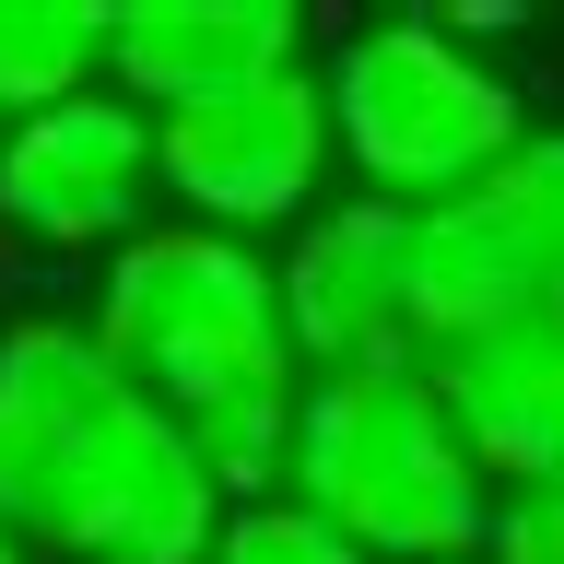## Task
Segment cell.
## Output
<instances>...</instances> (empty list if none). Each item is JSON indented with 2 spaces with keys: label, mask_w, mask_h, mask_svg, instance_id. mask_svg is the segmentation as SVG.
<instances>
[{
  "label": "cell",
  "mask_w": 564,
  "mask_h": 564,
  "mask_svg": "<svg viewBox=\"0 0 564 564\" xmlns=\"http://www.w3.org/2000/svg\"><path fill=\"white\" fill-rule=\"evenodd\" d=\"M224 494L83 317L0 329V529L35 564H200Z\"/></svg>",
  "instance_id": "6da1fadb"
},
{
  "label": "cell",
  "mask_w": 564,
  "mask_h": 564,
  "mask_svg": "<svg viewBox=\"0 0 564 564\" xmlns=\"http://www.w3.org/2000/svg\"><path fill=\"white\" fill-rule=\"evenodd\" d=\"M83 341L188 435L200 482L224 506L282 494V447H294V352H282V294L271 259L200 224H141L130 247H106Z\"/></svg>",
  "instance_id": "7a4b0ae2"
},
{
  "label": "cell",
  "mask_w": 564,
  "mask_h": 564,
  "mask_svg": "<svg viewBox=\"0 0 564 564\" xmlns=\"http://www.w3.org/2000/svg\"><path fill=\"white\" fill-rule=\"evenodd\" d=\"M282 494L317 506L365 564H458V553H482V518H494V494L458 458V423L435 400V377H423V352L294 388Z\"/></svg>",
  "instance_id": "3957f363"
},
{
  "label": "cell",
  "mask_w": 564,
  "mask_h": 564,
  "mask_svg": "<svg viewBox=\"0 0 564 564\" xmlns=\"http://www.w3.org/2000/svg\"><path fill=\"white\" fill-rule=\"evenodd\" d=\"M317 106H329V165L388 212H423L447 188H470L529 130V95L482 47H458L435 12L341 24L329 59H317Z\"/></svg>",
  "instance_id": "277c9868"
},
{
  "label": "cell",
  "mask_w": 564,
  "mask_h": 564,
  "mask_svg": "<svg viewBox=\"0 0 564 564\" xmlns=\"http://www.w3.org/2000/svg\"><path fill=\"white\" fill-rule=\"evenodd\" d=\"M506 317H564V130H518L470 188L412 212L423 352L506 329Z\"/></svg>",
  "instance_id": "5b68a950"
},
{
  "label": "cell",
  "mask_w": 564,
  "mask_h": 564,
  "mask_svg": "<svg viewBox=\"0 0 564 564\" xmlns=\"http://www.w3.org/2000/svg\"><path fill=\"white\" fill-rule=\"evenodd\" d=\"M153 130V200H176V224L200 236H294L317 200H329V106H317V59L271 70V83H236L212 106H176V118H141Z\"/></svg>",
  "instance_id": "8992f818"
},
{
  "label": "cell",
  "mask_w": 564,
  "mask_h": 564,
  "mask_svg": "<svg viewBox=\"0 0 564 564\" xmlns=\"http://www.w3.org/2000/svg\"><path fill=\"white\" fill-rule=\"evenodd\" d=\"M271 294H282V352L294 377H352V365H412L423 329H412V212L365 200H317L271 259Z\"/></svg>",
  "instance_id": "52a82bcc"
},
{
  "label": "cell",
  "mask_w": 564,
  "mask_h": 564,
  "mask_svg": "<svg viewBox=\"0 0 564 564\" xmlns=\"http://www.w3.org/2000/svg\"><path fill=\"white\" fill-rule=\"evenodd\" d=\"M153 224V130L106 95H59L35 118H0V236L106 259Z\"/></svg>",
  "instance_id": "ba28073f"
},
{
  "label": "cell",
  "mask_w": 564,
  "mask_h": 564,
  "mask_svg": "<svg viewBox=\"0 0 564 564\" xmlns=\"http://www.w3.org/2000/svg\"><path fill=\"white\" fill-rule=\"evenodd\" d=\"M423 377L458 423V458L482 470V494H564V317H506L470 341H435Z\"/></svg>",
  "instance_id": "9c48e42d"
},
{
  "label": "cell",
  "mask_w": 564,
  "mask_h": 564,
  "mask_svg": "<svg viewBox=\"0 0 564 564\" xmlns=\"http://www.w3.org/2000/svg\"><path fill=\"white\" fill-rule=\"evenodd\" d=\"M271 70H306V12H282V0H130V12H106V95L130 118H176V106H212L236 83H271Z\"/></svg>",
  "instance_id": "30bf717a"
},
{
  "label": "cell",
  "mask_w": 564,
  "mask_h": 564,
  "mask_svg": "<svg viewBox=\"0 0 564 564\" xmlns=\"http://www.w3.org/2000/svg\"><path fill=\"white\" fill-rule=\"evenodd\" d=\"M106 83V12L83 0H0V118H35Z\"/></svg>",
  "instance_id": "8fae6325"
},
{
  "label": "cell",
  "mask_w": 564,
  "mask_h": 564,
  "mask_svg": "<svg viewBox=\"0 0 564 564\" xmlns=\"http://www.w3.org/2000/svg\"><path fill=\"white\" fill-rule=\"evenodd\" d=\"M200 564H365V553H352L317 506H294V494H247V506L212 518V553Z\"/></svg>",
  "instance_id": "7c38bea8"
},
{
  "label": "cell",
  "mask_w": 564,
  "mask_h": 564,
  "mask_svg": "<svg viewBox=\"0 0 564 564\" xmlns=\"http://www.w3.org/2000/svg\"><path fill=\"white\" fill-rule=\"evenodd\" d=\"M482 564H564V494H506L482 518Z\"/></svg>",
  "instance_id": "4fadbf2b"
},
{
  "label": "cell",
  "mask_w": 564,
  "mask_h": 564,
  "mask_svg": "<svg viewBox=\"0 0 564 564\" xmlns=\"http://www.w3.org/2000/svg\"><path fill=\"white\" fill-rule=\"evenodd\" d=\"M0 564H35V553H24V541H12V529H0Z\"/></svg>",
  "instance_id": "5bb4252c"
},
{
  "label": "cell",
  "mask_w": 564,
  "mask_h": 564,
  "mask_svg": "<svg viewBox=\"0 0 564 564\" xmlns=\"http://www.w3.org/2000/svg\"><path fill=\"white\" fill-rule=\"evenodd\" d=\"M458 564H482V553H458Z\"/></svg>",
  "instance_id": "9a60e30c"
}]
</instances>
